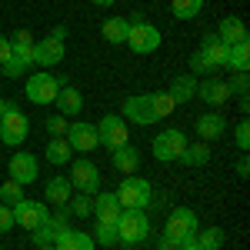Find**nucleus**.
Listing matches in <instances>:
<instances>
[{
  "label": "nucleus",
  "instance_id": "nucleus-32",
  "mask_svg": "<svg viewBox=\"0 0 250 250\" xmlns=\"http://www.w3.org/2000/svg\"><path fill=\"white\" fill-rule=\"evenodd\" d=\"M177 20H193L200 10H204V0H170Z\"/></svg>",
  "mask_w": 250,
  "mask_h": 250
},
{
  "label": "nucleus",
  "instance_id": "nucleus-18",
  "mask_svg": "<svg viewBox=\"0 0 250 250\" xmlns=\"http://www.w3.org/2000/svg\"><path fill=\"white\" fill-rule=\"evenodd\" d=\"M57 110H60V117H77L80 110H83V97H80V90L77 87H70V83H63L57 90Z\"/></svg>",
  "mask_w": 250,
  "mask_h": 250
},
{
  "label": "nucleus",
  "instance_id": "nucleus-17",
  "mask_svg": "<svg viewBox=\"0 0 250 250\" xmlns=\"http://www.w3.org/2000/svg\"><path fill=\"white\" fill-rule=\"evenodd\" d=\"M57 250H94V237L87 230H74V227H63L57 237V244H54Z\"/></svg>",
  "mask_w": 250,
  "mask_h": 250
},
{
  "label": "nucleus",
  "instance_id": "nucleus-34",
  "mask_svg": "<svg viewBox=\"0 0 250 250\" xmlns=\"http://www.w3.org/2000/svg\"><path fill=\"white\" fill-rule=\"evenodd\" d=\"M94 244H100V247H117V244H120V240H117V224H97Z\"/></svg>",
  "mask_w": 250,
  "mask_h": 250
},
{
  "label": "nucleus",
  "instance_id": "nucleus-40",
  "mask_svg": "<svg viewBox=\"0 0 250 250\" xmlns=\"http://www.w3.org/2000/svg\"><path fill=\"white\" fill-rule=\"evenodd\" d=\"M190 70H193V74H213V67L207 63V57H204L200 50H197V54L190 57Z\"/></svg>",
  "mask_w": 250,
  "mask_h": 250
},
{
  "label": "nucleus",
  "instance_id": "nucleus-8",
  "mask_svg": "<svg viewBox=\"0 0 250 250\" xmlns=\"http://www.w3.org/2000/svg\"><path fill=\"white\" fill-rule=\"evenodd\" d=\"M184 147H187V134H184V130H164V134L154 137L150 154H154L160 164H170V160H180Z\"/></svg>",
  "mask_w": 250,
  "mask_h": 250
},
{
  "label": "nucleus",
  "instance_id": "nucleus-12",
  "mask_svg": "<svg viewBox=\"0 0 250 250\" xmlns=\"http://www.w3.org/2000/svg\"><path fill=\"white\" fill-rule=\"evenodd\" d=\"M63 54H67V47L57 37L34 40V67H57L60 60H63Z\"/></svg>",
  "mask_w": 250,
  "mask_h": 250
},
{
  "label": "nucleus",
  "instance_id": "nucleus-48",
  "mask_svg": "<svg viewBox=\"0 0 250 250\" xmlns=\"http://www.w3.org/2000/svg\"><path fill=\"white\" fill-rule=\"evenodd\" d=\"M90 3H97V7H110L114 0H90Z\"/></svg>",
  "mask_w": 250,
  "mask_h": 250
},
{
  "label": "nucleus",
  "instance_id": "nucleus-33",
  "mask_svg": "<svg viewBox=\"0 0 250 250\" xmlns=\"http://www.w3.org/2000/svg\"><path fill=\"white\" fill-rule=\"evenodd\" d=\"M197 244L204 250H220L224 247V230H220V227H207L204 233L197 230Z\"/></svg>",
  "mask_w": 250,
  "mask_h": 250
},
{
  "label": "nucleus",
  "instance_id": "nucleus-30",
  "mask_svg": "<svg viewBox=\"0 0 250 250\" xmlns=\"http://www.w3.org/2000/svg\"><path fill=\"white\" fill-rule=\"evenodd\" d=\"M43 154H47L50 164H57V167H60V164H70V144H67V137H54V140L47 144Z\"/></svg>",
  "mask_w": 250,
  "mask_h": 250
},
{
  "label": "nucleus",
  "instance_id": "nucleus-9",
  "mask_svg": "<svg viewBox=\"0 0 250 250\" xmlns=\"http://www.w3.org/2000/svg\"><path fill=\"white\" fill-rule=\"evenodd\" d=\"M164 233L173 237V240H190V237H197V213H193L190 207H177V210H170Z\"/></svg>",
  "mask_w": 250,
  "mask_h": 250
},
{
  "label": "nucleus",
  "instance_id": "nucleus-37",
  "mask_svg": "<svg viewBox=\"0 0 250 250\" xmlns=\"http://www.w3.org/2000/svg\"><path fill=\"white\" fill-rule=\"evenodd\" d=\"M43 127H47V130H50V137H67V130H70V120H67V117H50V120H47V124H43Z\"/></svg>",
  "mask_w": 250,
  "mask_h": 250
},
{
  "label": "nucleus",
  "instance_id": "nucleus-13",
  "mask_svg": "<svg viewBox=\"0 0 250 250\" xmlns=\"http://www.w3.org/2000/svg\"><path fill=\"white\" fill-rule=\"evenodd\" d=\"M7 170H10V180H17V184H34L40 173V164L34 154H14L10 157V164H7Z\"/></svg>",
  "mask_w": 250,
  "mask_h": 250
},
{
  "label": "nucleus",
  "instance_id": "nucleus-16",
  "mask_svg": "<svg viewBox=\"0 0 250 250\" xmlns=\"http://www.w3.org/2000/svg\"><path fill=\"white\" fill-rule=\"evenodd\" d=\"M197 97L204 100V104H210V107H220V104H227L230 100V90H227V83L217 77H207L204 83H197Z\"/></svg>",
  "mask_w": 250,
  "mask_h": 250
},
{
  "label": "nucleus",
  "instance_id": "nucleus-26",
  "mask_svg": "<svg viewBox=\"0 0 250 250\" xmlns=\"http://www.w3.org/2000/svg\"><path fill=\"white\" fill-rule=\"evenodd\" d=\"M114 167L120 173H137V167H140V150H137L134 144H124V147H117L114 150Z\"/></svg>",
  "mask_w": 250,
  "mask_h": 250
},
{
  "label": "nucleus",
  "instance_id": "nucleus-50",
  "mask_svg": "<svg viewBox=\"0 0 250 250\" xmlns=\"http://www.w3.org/2000/svg\"><path fill=\"white\" fill-rule=\"evenodd\" d=\"M37 250H57V247H54V244H47V247H37Z\"/></svg>",
  "mask_w": 250,
  "mask_h": 250
},
{
  "label": "nucleus",
  "instance_id": "nucleus-46",
  "mask_svg": "<svg viewBox=\"0 0 250 250\" xmlns=\"http://www.w3.org/2000/svg\"><path fill=\"white\" fill-rule=\"evenodd\" d=\"M180 250H204V247L197 244V237H190V240H180Z\"/></svg>",
  "mask_w": 250,
  "mask_h": 250
},
{
  "label": "nucleus",
  "instance_id": "nucleus-21",
  "mask_svg": "<svg viewBox=\"0 0 250 250\" xmlns=\"http://www.w3.org/2000/svg\"><path fill=\"white\" fill-rule=\"evenodd\" d=\"M43 200L54 207H67L70 204V177H50L43 187Z\"/></svg>",
  "mask_w": 250,
  "mask_h": 250
},
{
  "label": "nucleus",
  "instance_id": "nucleus-38",
  "mask_svg": "<svg viewBox=\"0 0 250 250\" xmlns=\"http://www.w3.org/2000/svg\"><path fill=\"white\" fill-rule=\"evenodd\" d=\"M233 137H237V147H240V150L247 154V147H250V124H247V120H240V124H237Z\"/></svg>",
  "mask_w": 250,
  "mask_h": 250
},
{
  "label": "nucleus",
  "instance_id": "nucleus-41",
  "mask_svg": "<svg viewBox=\"0 0 250 250\" xmlns=\"http://www.w3.org/2000/svg\"><path fill=\"white\" fill-rule=\"evenodd\" d=\"M14 230V210L0 204V233H10Z\"/></svg>",
  "mask_w": 250,
  "mask_h": 250
},
{
  "label": "nucleus",
  "instance_id": "nucleus-45",
  "mask_svg": "<svg viewBox=\"0 0 250 250\" xmlns=\"http://www.w3.org/2000/svg\"><path fill=\"white\" fill-rule=\"evenodd\" d=\"M247 173H250V160H247V154H244L237 160V177H247Z\"/></svg>",
  "mask_w": 250,
  "mask_h": 250
},
{
  "label": "nucleus",
  "instance_id": "nucleus-14",
  "mask_svg": "<svg viewBox=\"0 0 250 250\" xmlns=\"http://www.w3.org/2000/svg\"><path fill=\"white\" fill-rule=\"evenodd\" d=\"M67 227V213H50L43 224H40L37 230H30V240L37 244V247H47V244H57L60 230Z\"/></svg>",
  "mask_w": 250,
  "mask_h": 250
},
{
  "label": "nucleus",
  "instance_id": "nucleus-10",
  "mask_svg": "<svg viewBox=\"0 0 250 250\" xmlns=\"http://www.w3.org/2000/svg\"><path fill=\"white\" fill-rule=\"evenodd\" d=\"M10 210H14V224L23 227V230H37L40 224L50 217V210L43 207V200H27V197L20 200L17 207H10Z\"/></svg>",
  "mask_w": 250,
  "mask_h": 250
},
{
  "label": "nucleus",
  "instance_id": "nucleus-24",
  "mask_svg": "<svg viewBox=\"0 0 250 250\" xmlns=\"http://www.w3.org/2000/svg\"><path fill=\"white\" fill-rule=\"evenodd\" d=\"M217 37L224 40L227 47H233V43H247V27H244V20H240V17H224V20H220Z\"/></svg>",
  "mask_w": 250,
  "mask_h": 250
},
{
  "label": "nucleus",
  "instance_id": "nucleus-35",
  "mask_svg": "<svg viewBox=\"0 0 250 250\" xmlns=\"http://www.w3.org/2000/svg\"><path fill=\"white\" fill-rule=\"evenodd\" d=\"M67 210L74 213V217H90V213H94V197L80 193V197H74V200H70V207H67Z\"/></svg>",
  "mask_w": 250,
  "mask_h": 250
},
{
  "label": "nucleus",
  "instance_id": "nucleus-29",
  "mask_svg": "<svg viewBox=\"0 0 250 250\" xmlns=\"http://www.w3.org/2000/svg\"><path fill=\"white\" fill-rule=\"evenodd\" d=\"M207 160H210V150H207V144H204V140H200V144H187V147H184V154H180V164H187V167H204V164H207Z\"/></svg>",
  "mask_w": 250,
  "mask_h": 250
},
{
  "label": "nucleus",
  "instance_id": "nucleus-20",
  "mask_svg": "<svg viewBox=\"0 0 250 250\" xmlns=\"http://www.w3.org/2000/svg\"><path fill=\"white\" fill-rule=\"evenodd\" d=\"M120 200H117V193H97L94 200V213H97V224H117V217H120Z\"/></svg>",
  "mask_w": 250,
  "mask_h": 250
},
{
  "label": "nucleus",
  "instance_id": "nucleus-27",
  "mask_svg": "<svg viewBox=\"0 0 250 250\" xmlns=\"http://www.w3.org/2000/svg\"><path fill=\"white\" fill-rule=\"evenodd\" d=\"M127 30H130V20H124V17H107L104 27H100L104 40H107V43H117V47L127 43Z\"/></svg>",
  "mask_w": 250,
  "mask_h": 250
},
{
  "label": "nucleus",
  "instance_id": "nucleus-47",
  "mask_svg": "<svg viewBox=\"0 0 250 250\" xmlns=\"http://www.w3.org/2000/svg\"><path fill=\"white\" fill-rule=\"evenodd\" d=\"M50 37H57V40H67V27H54V34Z\"/></svg>",
  "mask_w": 250,
  "mask_h": 250
},
{
  "label": "nucleus",
  "instance_id": "nucleus-1",
  "mask_svg": "<svg viewBox=\"0 0 250 250\" xmlns=\"http://www.w3.org/2000/svg\"><path fill=\"white\" fill-rule=\"evenodd\" d=\"M150 237V220L144 210H120L117 217V240L124 247H137Z\"/></svg>",
  "mask_w": 250,
  "mask_h": 250
},
{
  "label": "nucleus",
  "instance_id": "nucleus-7",
  "mask_svg": "<svg viewBox=\"0 0 250 250\" xmlns=\"http://www.w3.org/2000/svg\"><path fill=\"white\" fill-rule=\"evenodd\" d=\"M70 187H77L80 193H87V197H94L100 190V167H97L94 160H87V157H80L70 164Z\"/></svg>",
  "mask_w": 250,
  "mask_h": 250
},
{
  "label": "nucleus",
  "instance_id": "nucleus-36",
  "mask_svg": "<svg viewBox=\"0 0 250 250\" xmlns=\"http://www.w3.org/2000/svg\"><path fill=\"white\" fill-rule=\"evenodd\" d=\"M150 104H154V114L160 117V120H164V117H170V110L177 107L170 94H150Z\"/></svg>",
  "mask_w": 250,
  "mask_h": 250
},
{
  "label": "nucleus",
  "instance_id": "nucleus-22",
  "mask_svg": "<svg viewBox=\"0 0 250 250\" xmlns=\"http://www.w3.org/2000/svg\"><path fill=\"white\" fill-rule=\"evenodd\" d=\"M10 54L23 63V67H34V34L30 30H17L10 37Z\"/></svg>",
  "mask_w": 250,
  "mask_h": 250
},
{
  "label": "nucleus",
  "instance_id": "nucleus-39",
  "mask_svg": "<svg viewBox=\"0 0 250 250\" xmlns=\"http://www.w3.org/2000/svg\"><path fill=\"white\" fill-rule=\"evenodd\" d=\"M0 67H3V77H20V74H27V67H23L14 54H10V60H7V63H0Z\"/></svg>",
  "mask_w": 250,
  "mask_h": 250
},
{
  "label": "nucleus",
  "instance_id": "nucleus-6",
  "mask_svg": "<svg viewBox=\"0 0 250 250\" xmlns=\"http://www.w3.org/2000/svg\"><path fill=\"white\" fill-rule=\"evenodd\" d=\"M60 87H63V80L54 77V74H30L23 90H27V100H30V104L47 107V104H54V100H57Z\"/></svg>",
  "mask_w": 250,
  "mask_h": 250
},
{
  "label": "nucleus",
  "instance_id": "nucleus-23",
  "mask_svg": "<svg viewBox=\"0 0 250 250\" xmlns=\"http://www.w3.org/2000/svg\"><path fill=\"white\" fill-rule=\"evenodd\" d=\"M193 130H197L200 140H217V137H224V130H227V117L224 114H204L197 120Z\"/></svg>",
  "mask_w": 250,
  "mask_h": 250
},
{
  "label": "nucleus",
  "instance_id": "nucleus-42",
  "mask_svg": "<svg viewBox=\"0 0 250 250\" xmlns=\"http://www.w3.org/2000/svg\"><path fill=\"white\" fill-rule=\"evenodd\" d=\"M227 90H230V97H233V94L244 97V94H247V74H237V77L227 83Z\"/></svg>",
  "mask_w": 250,
  "mask_h": 250
},
{
  "label": "nucleus",
  "instance_id": "nucleus-4",
  "mask_svg": "<svg viewBox=\"0 0 250 250\" xmlns=\"http://www.w3.org/2000/svg\"><path fill=\"white\" fill-rule=\"evenodd\" d=\"M27 134H30V120H27V114L10 104V107L0 114V140H3L7 147H20V144L27 140Z\"/></svg>",
  "mask_w": 250,
  "mask_h": 250
},
{
  "label": "nucleus",
  "instance_id": "nucleus-44",
  "mask_svg": "<svg viewBox=\"0 0 250 250\" xmlns=\"http://www.w3.org/2000/svg\"><path fill=\"white\" fill-rule=\"evenodd\" d=\"M160 250H180V240H173V237H160Z\"/></svg>",
  "mask_w": 250,
  "mask_h": 250
},
{
  "label": "nucleus",
  "instance_id": "nucleus-5",
  "mask_svg": "<svg viewBox=\"0 0 250 250\" xmlns=\"http://www.w3.org/2000/svg\"><path fill=\"white\" fill-rule=\"evenodd\" d=\"M97 127V144H104L107 150H117V147H124V144H130V127H127V120L117 114H107Z\"/></svg>",
  "mask_w": 250,
  "mask_h": 250
},
{
  "label": "nucleus",
  "instance_id": "nucleus-31",
  "mask_svg": "<svg viewBox=\"0 0 250 250\" xmlns=\"http://www.w3.org/2000/svg\"><path fill=\"white\" fill-rule=\"evenodd\" d=\"M20 200H23V184H17V180L0 184V204L3 207H17Z\"/></svg>",
  "mask_w": 250,
  "mask_h": 250
},
{
  "label": "nucleus",
  "instance_id": "nucleus-11",
  "mask_svg": "<svg viewBox=\"0 0 250 250\" xmlns=\"http://www.w3.org/2000/svg\"><path fill=\"white\" fill-rule=\"evenodd\" d=\"M124 120H130V124H140V127H150V124H157L160 117L154 114V104H150V94L127 97V100H124Z\"/></svg>",
  "mask_w": 250,
  "mask_h": 250
},
{
  "label": "nucleus",
  "instance_id": "nucleus-15",
  "mask_svg": "<svg viewBox=\"0 0 250 250\" xmlns=\"http://www.w3.org/2000/svg\"><path fill=\"white\" fill-rule=\"evenodd\" d=\"M67 144H70V150H77V154H90L97 147V127L94 124H70Z\"/></svg>",
  "mask_w": 250,
  "mask_h": 250
},
{
  "label": "nucleus",
  "instance_id": "nucleus-49",
  "mask_svg": "<svg viewBox=\"0 0 250 250\" xmlns=\"http://www.w3.org/2000/svg\"><path fill=\"white\" fill-rule=\"evenodd\" d=\"M7 107H10V100H3V97H0V114H3Z\"/></svg>",
  "mask_w": 250,
  "mask_h": 250
},
{
  "label": "nucleus",
  "instance_id": "nucleus-28",
  "mask_svg": "<svg viewBox=\"0 0 250 250\" xmlns=\"http://www.w3.org/2000/svg\"><path fill=\"white\" fill-rule=\"evenodd\" d=\"M224 67H230V70H237V74H247L250 43H233V47H227V63H224Z\"/></svg>",
  "mask_w": 250,
  "mask_h": 250
},
{
  "label": "nucleus",
  "instance_id": "nucleus-25",
  "mask_svg": "<svg viewBox=\"0 0 250 250\" xmlns=\"http://www.w3.org/2000/svg\"><path fill=\"white\" fill-rule=\"evenodd\" d=\"M167 94L173 97V104H190L193 97H197V80L190 74H180V77L170 80V90Z\"/></svg>",
  "mask_w": 250,
  "mask_h": 250
},
{
  "label": "nucleus",
  "instance_id": "nucleus-2",
  "mask_svg": "<svg viewBox=\"0 0 250 250\" xmlns=\"http://www.w3.org/2000/svg\"><path fill=\"white\" fill-rule=\"evenodd\" d=\"M130 20V30H127V47L134 50V54H154L157 47H160V30H157L154 23H147V20L134 14Z\"/></svg>",
  "mask_w": 250,
  "mask_h": 250
},
{
  "label": "nucleus",
  "instance_id": "nucleus-19",
  "mask_svg": "<svg viewBox=\"0 0 250 250\" xmlns=\"http://www.w3.org/2000/svg\"><path fill=\"white\" fill-rule=\"evenodd\" d=\"M200 54L207 57V63H210L213 70H220L227 63V43L217 37V34H207V37L200 40Z\"/></svg>",
  "mask_w": 250,
  "mask_h": 250
},
{
  "label": "nucleus",
  "instance_id": "nucleus-3",
  "mask_svg": "<svg viewBox=\"0 0 250 250\" xmlns=\"http://www.w3.org/2000/svg\"><path fill=\"white\" fill-rule=\"evenodd\" d=\"M150 180H140V177H127V180H120V187H117V200H120V207H127V210H144V207H150Z\"/></svg>",
  "mask_w": 250,
  "mask_h": 250
},
{
  "label": "nucleus",
  "instance_id": "nucleus-43",
  "mask_svg": "<svg viewBox=\"0 0 250 250\" xmlns=\"http://www.w3.org/2000/svg\"><path fill=\"white\" fill-rule=\"evenodd\" d=\"M7 60H10V37L0 34V63H7Z\"/></svg>",
  "mask_w": 250,
  "mask_h": 250
}]
</instances>
